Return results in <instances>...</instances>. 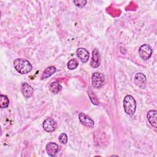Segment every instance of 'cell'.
<instances>
[{
  "instance_id": "cell-1",
  "label": "cell",
  "mask_w": 157,
  "mask_h": 157,
  "mask_svg": "<svg viewBox=\"0 0 157 157\" xmlns=\"http://www.w3.org/2000/svg\"><path fill=\"white\" fill-rule=\"evenodd\" d=\"M15 70L21 74H26L32 70V65L29 61L24 58H17L13 61Z\"/></svg>"
},
{
  "instance_id": "cell-2",
  "label": "cell",
  "mask_w": 157,
  "mask_h": 157,
  "mask_svg": "<svg viewBox=\"0 0 157 157\" xmlns=\"http://www.w3.org/2000/svg\"><path fill=\"white\" fill-rule=\"evenodd\" d=\"M123 108L124 112L129 115H132L136 109V102L131 95H126L123 99Z\"/></svg>"
},
{
  "instance_id": "cell-3",
  "label": "cell",
  "mask_w": 157,
  "mask_h": 157,
  "mask_svg": "<svg viewBox=\"0 0 157 157\" xmlns=\"http://www.w3.org/2000/svg\"><path fill=\"white\" fill-rule=\"evenodd\" d=\"M91 82L94 87L99 88L104 85L105 82L104 75L100 72H94L92 75Z\"/></svg>"
},
{
  "instance_id": "cell-4",
  "label": "cell",
  "mask_w": 157,
  "mask_h": 157,
  "mask_svg": "<svg viewBox=\"0 0 157 157\" xmlns=\"http://www.w3.org/2000/svg\"><path fill=\"white\" fill-rule=\"evenodd\" d=\"M139 54L143 60H147L150 58L152 54V49L148 44L141 45L139 49Z\"/></svg>"
},
{
  "instance_id": "cell-5",
  "label": "cell",
  "mask_w": 157,
  "mask_h": 157,
  "mask_svg": "<svg viewBox=\"0 0 157 157\" xmlns=\"http://www.w3.org/2000/svg\"><path fill=\"white\" fill-rule=\"evenodd\" d=\"M56 121L52 118H46L42 124V126L44 129L48 132H53L56 128Z\"/></svg>"
},
{
  "instance_id": "cell-6",
  "label": "cell",
  "mask_w": 157,
  "mask_h": 157,
  "mask_svg": "<svg viewBox=\"0 0 157 157\" xmlns=\"http://www.w3.org/2000/svg\"><path fill=\"white\" fill-rule=\"evenodd\" d=\"M101 64V55L98 48H94L92 52V58L90 61V65L92 67L96 68Z\"/></svg>"
},
{
  "instance_id": "cell-7",
  "label": "cell",
  "mask_w": 157,
  "mask_h": 157,
  "mask_svg": "<svg viewBox=\"0 0 157 157\" xmlns=\"http://www.w3.org/2000/svg\"><path fill=\"white\" fill-rule=\"evenodd\" d=\"M78 118L81 123L84 126L88 128H93L94 126V121L90 117L85 115L84 113H80L78 115Z\"/></svg>"
},
{
  "instance_id": "cell-8",
  "label": "cell",
  "mask_w": 157,
  "mask_h": 157,
  "mask_svg": "<svg viewBox=\"0 0 157 157\" xmlns=\"http://www.w3.org/2000/svg\"><path fill=\"white\" fill-rule=\"evenodd\" d=\"M134 83L140 88H144L147 83V78L142 73H137L134 77Z\"/></svg>"
},
{
  "instance_id": "cell-9",
  "label": "cell",
  "mask_w": 157,
  "mask_h": 157,
  "mask_svg": "<svg viewBox=\"0 0 157 157\" xmlns=\"http://www.w3.org/2000/svg\"><path fill=\"white\" fill-rule=\"evenodd\" d=\"M21 90L23 96L26 98H31L34 93V89L33 88V87L26 82L22 83L21 86Z\"/></svg>"
},
{
  "instance_id": "cell-10",
  "label": "cell",
  "mask_w": 157,
  "mask_h": 157,
  "mask_svg": "<svg viewBox=\"0 0 157 157\" xmlns=\"http://www.w3.org/2000/svg\"><path fill=\"white\" fill-rule=\"evenodd\" d=\"M76 54L78 59L83 63H85L89 59V52L85 48H79L76 51Z\"/></svg>"
},
{
  "instance_id": "cell-11",
  "label": "cell",
  "mask_w": 157,
  "mask_h": 157,
  "mask_svg": "<svg viewBox=\"0 0 157 157\" xmlns=\"http://www.w3.org/2000/svg\"><path fill=\"white\" fill-rule=\"evenodd\" d=\"M147 118L150 124L155 128L157 126V111L156 110H150L147 112Z\"/></svg>"
},
{
  "instance_id": "cell-12",
  "label": "cell",
  "mask_w": 157,
  "mask_h": 157,
  "mask_svg": "<svg viewBox=\"0 0 157 157\" xmlns=\"http://www.w3.org/2000/svg\"><path fill=\"white\" fill-rule=\"evenodd\" d=\"M58 145L54 142H49L46 145L47 154L50 156H55L58 152Z\"/></svg>"
},
{
  "instance_id": "cell-13",
  "label": "cell",
  "mask_w": 157,
  "mask_h": 157,
  "mask_svg": "<svg viewBox=\"0 0 157 157\" xmlns=\"http://www.w3.org/2000/svg\"><path fill=\"white\" fill-rule=\"evenodd\" d=\"M56 71V69L55 66H49L48 67H47L42 72V75H41V78L42 79H45L49 77H50L51 75H52Z\"/></svg>"
},
{
  "instance_id": "cell-14",
  "label": "cell",
  "mask_w": 157,
  "mask_h": 157,
  "mask_svg": "<svg viewBox=\"0 0 157 157\" xmlns=\"http://www.w3.org/2000/svg\"><path fill=\"white\" fill-rule=\"evenodd\" d=\"M61 86L58 82H53L49 86L50 91L53 94L58 93L61 90Z\"/></svg>"
},
{
  "instance_id": "cell-15",
  "label": "cell",
  "mask_w": 157,
  "mask_h": 157,
  "mask_svg": "<svg viewBox=\"0 0 157 157\" xmlns=\"http://www.w3.org/2000/svg\"><path fill=\"white\" fill-rule=\"evenodd\" d=\"M9 104V100L8 98L5 96L1 94L0 96V107L2 109L6 108L8 107Z\"/></svg>"
},
{
  "instance_id": "cell-16",
  "label": "cell",
  "mask_w": 157,
  "mask_h": 157,
  "mask_svg": "<svg viewBox=\"0 0 157 157\" xmlns=\"http://www.w3.org/2000/svg\"><path fill=\"white\" fill-rule=\"evenodd\" d=\"M78 65V63L76 59H71L67 63V66L69 70H73L76 69Z\"/></svg>"
},
{
  "instance_id": "cell-17",
  "label": "cell",
  "mask_w": 157,
  "mask_h": 157,
  "mask_svg": "<svg viewBox=\"0 0 157 157\" xmlns=\"http://www.w3.org/2000/svg\"><path fill=\"white\" fill-rule=\"evenodd\" d=\"M59 141L63 144H66L67 142V136L65 133H61L58 137Z\"/></svg>"
},
{
  "instance_id": "cell-18",
  "label": "cell",
  "mask_w": 157,
  "mask_h": 157,
  "mask_svg": "<svg viewBox=\"0 0 157 157\" xmlns=\"http://www.w3.org/2000/svg\"><path fill=\"white\" fill-rule=\"evenodd\" d=\"M74 3L75 4V6L77 7H78L80 8H82L83 7L86 3V1H74Z\"/></svg>"
}]
</instances>
